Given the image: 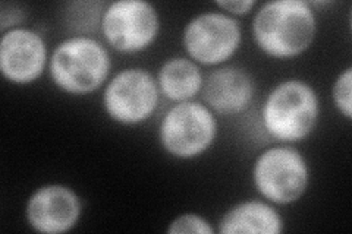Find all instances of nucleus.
Wrapping results in <instances>:
<instances>
[{"label":"nucleus","instance_id":"obj_5","mask_svg":"<svg viewBox=\"0 0 352 234\" xmlns=\"http://www.w3.org/2000/svg\"><path fill=\"white\" fill-rule=\"evenodd\" d=\"M219 135V120L203 102L175 103L162 117L159 142L176 160H194L213 147Z\"/></svg>","mask_w":352,"mask_h":234},{"label":"nucleus","instance_id":"obj_12","mask_svg":"<svg viewBox=\"0 0 352 234\" xmlns=\"http://www.w3.org/2000/svg\"><path fill=\"white\" fill-rule=\"evenodd\" d=\"M285 221L278 208L264 199H250L230 207L217 222L219 234H280Z\"/></svg>","mask_w":352,"mask_h":234},{"label":"nucleus","instance_id":"obj_15","mask_svg":"<svg viewBox=\"0 0 352 234\" xmlns=\"http://www.w3.org/2000/svg\"><path fill=\"white\" fill-rule=\"evenodd\" d=\"M332 100L338 113L348 121L352 119V66L340 72L332 85Z\"/></svg>","mask_w":352,"mask_h":234},{"label":"nucleus","instance_id":"obj_9","mask_svg":"<svg viewBox=\"0 0 352 234\" xmlns=\"http://www.w3.org/2000/svg\"><path fill=\"white\" fill-rule=\"evenodd\" d=\"M47 43L38 31L28 27L9 30L0 38V72L12 85L37 82L49 68Z\"/></svg>","mask_w":352,"mask_h":234},{"label":"nucleus","instance_id":"obj_14","mask_svg":"<svg viewBox=\"0 0 352 234\" xmlns=\"http://www.w3.org/2000/svg\"><path fill=\"white\" fill-rule=\"evenodd\" d=\"M107 2L103 0H74L60 10V22L69 36L94 37L102 31V19Z\"/></svg>","mask_w":352,"mask_h":234},{"label":"nucleus","instance_id":"obj_1","mask_svg":"<svg viewBox=\"0 0 352 234\" xmlns=\"http://www.w3.org/2000/svg\"><path fill=\"white\" fill-rule=\"evenodd\" d=\"M252 40L269 58L289 60L304 54L317 36V15L304 0H272L258 5L251 24Z\"/></svg>","mask_w":352,"mask_h":234},{"label":"nucleus","instance_id":"obj_3","mask_svg":"<svg viewBox=\"0 0 352 234\" xmlns=\"http://www.w3.org/2000/svg\"><path fill=\"white\" fill-rule=\"evenodd\" d=\"M49 75L65 94L88 95L107 84L112 73L109 49L96 37L69 36L50 53Z\"/></svg>","mask_w":352,"mask_h":234},{"label":"nucleus","instance_id":"obj_6","mask_svg":"<svg viewBox=\"0 0 352 234\" xmlns=\"http://www.w3.org/2000/svg\"><path fill=\"white\" fill-rule=\"evenodd\" d=\"M157 80L150 71L126 68L104 85L102 104L107 117L122 126H137L150 120L160 104Z\"/></svg>","mask_w":352,"mask_h":234},{"label":"nucleus","instance_id":"obj_4","mask_svg":"<svg viewBox=\"0 0 352 234\" xmlns=\"http://www.w3.org/2000/svg\"><path fill=\"white\" fill-rule=\"evenodd\" d=\"M252 185L258 195L274 207L292 205L305 195L311 172L302 152L292 143L264 150L252 165Z\"/></svg>","mask_w":352,"mask_h":234},{"label":"nucleus","instance_id":"obj_10","mask_svg":"<svg viewBox=\"0 0 352 234\" xmlns=\"http://www.w3.org/2000/svg\"><path fill=\"white\" fill-rule=\"evenodd\" d=\"M82 199L71 186L47 183L37 187L25 204L28 226L41 234H65L78 226Z\"/></svg>","mask_w":352,"mask_h":234},{"label":"nucleus","instance_id":"obj_11","mask_svg":"<svg viewBox=\"0 0 352 234\" xmlns=\"http://www.w3.org/2000/svg\"><path fill=\"white\" fill-rule=\"evenodd\" d=\"M200 95L217 117H234L251 107L256 97V82L247 69L223 65L204 76Z\"/></svg>","mask_w":352,"mask_h":234},{"label":"nucleus","instance_id":"obj_16","mask_svg":"<svg viewBox=\"0 0 352 234\" xmlns=\"http://www.w3.org/2000/svg\"><path fill=\"white\" fill-rule=\"evenodd\" d=\"M166 231L169 234H188V233L214 234L217 233L210 221H208L206 217L195 213H186L173 218Z\"/></svg>","mask_w":352,"mask_h":234},{"label":"nucleus","instance_id":"obj_13","mask_svg":"<svg viewBox=\"0 0 352 234\" xmlns=\"http://www.w3.org/2000/svg\"><path fill=\"white\" fill-rule=\"evenodd\" d=\"M160 94L175 103L191 102L200 95L204 84L201 66L184 56L164 62L156 75Z\"/></svg>","mask_w":352,"mask_h":234},{"label":"nucleus","instance_id":"obj_7","mask_svg":"<svg viewBox=\"0 0 352 234\" xmlns=\"http://www.w3.org/2000/svg\"><path fill=\"white\" fill-rule=\"evenodd\" d=\"M160 14L146 0L109 2L102 19L106 46L122 54H137L150 49L159 38Z\"/></svg>","mask_w":352,"mask_h":234},{"label":"nucleus","instance_id":"obj_8","mask_svg":"<svg viewBox=\"0 0 352 234\" xmlns=\"http://www.w3.org/2000/svg\"><path fill=\"white\" fill-rule=\"evenodd\" d=\"M242 44L239 19L220 10L203 12L186 22L182 31V46L190 58L200 66L219 68L238 53Z\"/></svg>","mask_w":352,"mask_h":234},{"label":"nucleus","instance_id":"obj_17","mask_svg":"<svg viewBox=\"0 0 352 234\" xmlns=\"http://www.w3.org/2000/svg\"><path fill=\"white\" fill-rule=\"evenodd\" d=\"M27 16L28 12L25 6L15 2H2L0 5V30H2V34L9 30L24 27Z\"/></svg>","mask_w":352,"mask_h":234},{"label":"nucleus","instance_id":"obj_18","mask_svg":"<svg viewBox=\"0 0 352 234\" xmlns=\"http://www.w3.org/2000/svg\"><path fill=\"white\" fill-rule=\"evenodd\" d=\"M214 6L219 8L220 12L238 19L251 14L258 6V2L256 0H219V2H214Z\"/></svg>","mask_w":352,"mask_h":234},{"label":"nucleus","instance_id":"obj_2","mask_svg":"<svg viewBox=\"0 0 352 234\" xmlns=\"http://www.w3.org/2000/svg\"><path fill=\"white\" fill-rule=\"evenodd\" d=\"M261 125L280 143H296L316 130L320 119V97L311 84L291 78L274 85L261 106Z\"/></svg>","mask_w":352,"mask_h":234}]
</instances>
